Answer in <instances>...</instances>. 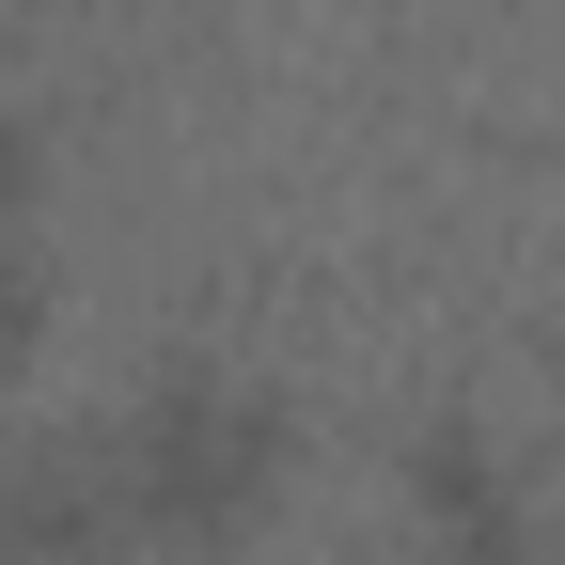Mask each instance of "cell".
<instances>
[{"label":"cell","instance_id":"7a4b0ae2","mask_svg":"<svg viewBox=\"0 0 565 565\" xmlns=\"http://www.w3.org/2000/svg\"><path fill=\"white\" fill-rule=\"evenodd\" d=\"M17 299H32V282H17V267H0V345H17Z\"/></svg>","mask_w":565,"mask_h":565},{"label":"cell","instance_id":"6da1fadb","mask_svg":"<svg viewBox=\"0 0 565 565\" xmlns=\"http://www.w3.org/2000/svg\"><path fill=\"white\" fill-rule=\"evenodd\" d=\"M252 471H267V440H252V408H141V487H158V519H236L252 503Z\"/></svg>","mask_w":565,"mask_h":565},{"label":"cell","instance_id":"3957f363","mask_svg":"<svg viewBox=\"0 0 565 565\" xmlns=\"http://www.w3.org/2000/svg\"><path fill=\"white\" fill-rule=\"evenodd\" d=\"M0 189H17V126H0Z\"/></svg>","mask_w":565,"mask_h":565}]
</instances>
